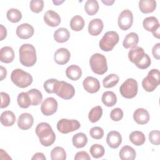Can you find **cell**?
I'll use <instances>...</instances> for the list:
<instances>
[{"instance_id":"cell-1","label":"cell","mask_w":160,"mask_h":160,"mask_svg":"<svg viewBox=\"0 0 160 160\" xmlns=\"http://www.w3.org/2000/svg\"><path fill=\"white\" fill-rule=\"evenodd\" d=\"M36 134L43 146H51L56 140V135L51 126L45 122L39 123L36 128Z\"/></svg>"},{"instance_id":"cell-2","label":"cell","mask_w":160,"mask_h":160,"mask_svg":"<svg viewBox=\"0 0 160 160\" xmlns=\"http://www.w3.org/2000/svg\"><path fill=\"white\" fill-rule=\"evenodd\" d=\"M19 61L26 67L33 66L37 61L36 51L33 45L24 44L19 49Z\"/></svg>"},{"instance_id":"cell-3","label":"cell","mask_w":160,"mask_h":160,"mask_svg":"<svg viewBox=\"0 0 160 160\" xmlns=\"http://www.w3.org/2000/svg\"><path fill=\"white\" fill-rule=\"evenodd\" d=\"M11 79L16 86L21 88L28 87L33 81L32 76L21 69H14L11 74Z\"/></svg>"},{"instance_id":"cell-4","label":"cell","mask_w":160,"mask_h":160,"mask_svg":"<svg viewBox=\"0 0 160 160\" xmlns=\"http://www.w3.org/2000/svg\"><path fill=\"white\" fill-rule=\"evenodd\" d=\"M89 65L92 72L99 75H102L108 71L106 58L100 53H95L91 56Z\"/></svg>"},{"instance_id":"cell-5","label":"cell","mask_w":160,"mask_h":160,"mask_svg":"<svg viewBox=\"0 0 160 160\" xmlns=\"http://www.w3.org/2000/svg\"><path fill=\"white\" fill-rule=\"evenodd\" d=\"M160 84V73L158 69H152L142 81L143 89L147 92L154 91Z\"/></svg>"},{"instance_id":"cell-6","label":"cell","mask_w":160,"mask_h":160,"mask_svg":"<svg viewBox=\"0 0 160 160\" xmlns=\"http://www.w3.org/2000/svg\"><path fill=\"white\" fill-rule=\"evenodd\" d=\"M119 37L116 31H109L106 32L101 39L99 46L102 51L108 52L113 49L118 43Z\"/></svg>"},{"instance_id":"cell-7","label":"cell","mask_w":160,"mask_h":160,"mask_svg":"<svg viewBox=\"0 0 160 160\" xmlns=\"http://www.w3.org/2000/svg\"><path fill=\"white\" fill-rule=\"evenodd\" d=\"M54 93L63 99H70L75 94V89L74 86L63 81H58L55 88Z\"/></svg>"},{"instance_id":"cell-8","label":"cell","mask_w":160,"mask_h":160,"mask_svg":"<svg viewBox=\"0 0 160 160\" xmlns=\"http://www.w3.org/2000/svg\"><path fill=\"white\" fill-rule=\"evenodd\" d=\"M138 91V82L132 78L127 79L119 88V92L121 96L127 99L134 98L137 95Z\"/></svg>"},{"instance_id":"cell-9","label":"cell","mask_w":160,"mask_h":160,"mask_svg":"<svg viewBox=\"0 0 160 160\" xmlns=\"http://www.w3.org/2000/svg\"><path fill=\"white\" fill-rule=\"evenodd\" d=\"M80 122L76 119H61L57 122V129L62 134H68L79 129Z\"/></svg>"},{"instance_id":"cell-10","label":"cell","mask_w":160,"mask_h":160,"mask_svg":"<svg viewBox=\"0 0 160 160\" xmlns=\"http://www.w3.org/2000/svg\"><path fill=\"white\" fill-rule=\"evenodd\" d=\"M133 14L129 9H124L119 14L118 23L121 30L126 31L129 29L132 25Z\"/></svg>"},{"instance_id":"cell-11","label":"cell","mask_w":160,"mask_h":160,"mask_svg":"<svg viewBox=\"0 0 160 160\" xmlns=\"http://www.w3.org/2000/svg\"><path fill=\"white\" fill-rule=\"evenodd\" d=\"M58 102L56 99L52 97H49L45 99L41 106V112L46 116H51L54 114L58 109Z\"/></svg>"},{"instance_id":"cell-12","label":"cell","mask_w":160,"mask_h":160,"mask_svg":"<svg viewBox=\"0 0 160 160\" xmlns=\"http://www.w3.org/2000/svg\"><path fill=\"white\" fill-rule=\"evenodd\" d=\"M16 35L22 39H28L31 38L34 32V28L28 23H22L16 28Z\"/></svg>"},{"instance_id":"cell-13","label":"cell","mask_w":160,"mask_h":160,"mask_svg":"<svg viewBox=\"0 0 160 160\" xmlns=\"http://www.w3.org/2000/svg\"><path fill=\"white\" fill-rule=\"evenodd\" d=\"M82 86L84 89L89 93H96L100 89V83L97 78L92 76H88L83 82Z\"/></svg>"},{"instance_id":"cell-14","label":"cell","mask_w":160,"mask_h":160,"mask_svg":"<svg viewBox=\"0 0 160 160\" xmlns=\"http://www.w3.org/2000/svg\"><path fill=\"white\" fill-rule=\"evenodd\" d=\"M71 58L69 51L64 48L58 49L54 54V61L60 65H64L68 62Z\"/></svg>"},{"instance_id":"cell-15","label":"cell","mask_w":160,"mask_h":160,"mask_svg":"<svg viewBox=\"0 0 160 160\" xmlns=\"http://www.w3.org/2000/svg\"><path fill=\"white\" fill-rule=\"evenodd\" d=\"M33 122V116L28 112L21 114L19 116L17 121L18 126L22 130H28L30 129L32 126Z\"/></svg>"},{"instance_id":"cell-16","label":"cell","mask_w":160,"mask_h":160,"mask_svg":"<svg viewBox=\"0 0 160 160\" xmlns=\"http://www.w3.org/2000/svg\"><path fill=\"white\" fill-rule=\"evenodd\" d=\"M43 19L46 24L51 27H56L61 23L60 16L52 10L47 11L44 13Z\"/></svg>"},{"instance_id":"cell-17","label":"cell","mask_w":160,"mask_h":160,"mask_svg":"<svg viewBox=\"0 0 160 160\" xmlns=\"http://www.w3.org/2000/svg\"><path fill=\"white\" fill-rule=\"evenodd\" d=\"M106 142L111 148L116 149L122 142V136L121 134L116 131H110L107 135Z\"/></svg>"},{"instance_id":"cell-18","label":"cell","mask_w":160,"mask_h":160,"mask_svg":"<svg viewBox=\"0 0 160 160\" xmlns=\"http://www.w3.org/2000/svg\"><path fill=\"white\" fill-rule=\"evenodd\" d=\"M104 28L103 22L101 19L95 18L92 19L88 25V32L90 35L96 36H98L102 31Z\"/></svg>"},{"instance_id":"cell-19","label":"cell","mask_w":160,"mask_h":160,"mask_svg":"<svg viewBox=\"0 0 160 160\" xmlns=\"http://www.w3.org/2000/svg\"><path fill=\"white\" fill-rule=\"evenodd\" d=\"M133 119L138 124H145L149 121L150 116L148 111L144 108H138L133 113Z\"/></svg>"},{"instance_id":"cell-20","label":"cell","mask_w":160,"mask_h":160,"mask_svg":"<svg viewBox=\"0 0 160 160\" xmlns=\"http://www.w3.org/2000/svg\"><path fill=\"white\" fill-rule=\"evenodd\" d=\"M144 54L145 52L143 48L139 46H136L131 48V49H130L128 52V58L131 62L136 65L141 61Z\"/></svg>"},{"instance_id":"cell-21","label":"cell","mask_w":160,"mask_h":160,"mask_svg":"<svg viewBox=\"0 0 160 160\" xmlns=\"http://www.w3.org/2000/svg\"><path fill=\"white\" fill-rule=\"evenodd\" d=\"M14 51L10 46L2 47L0 50V61L4 63H10L14 58Z\"/></svg>"},{"instance_id":"cell-22","label":"cell","mask_w":160,"mask_h":160,"mask_svg":"<svg viewBox=\"0 0 160 160\" xmlns=\"http://www.w3.org/2000/svg\"><path fill=\"white\" fill-rule=\"evenodd\" d=\"M66 75L69 79L72 81H77L82 76V70L79 66L72 64L66 68Z\"/></svg>"},{"instance_id":"cell-23","label":"cell","mask_w":160,"mask_h":160,"mask_svg":"<svg viewBox=\"0 0 160 160\" xmlns=\"http://www.w3.org/2000/svg\"><path fill=\"white\" fill-rule=\"evenodd\" d=\"M119 155L121 160H133L136 157V152L131 146L126 145L120 149Z\"/></svg>"},{"instance_id":"cell-24","label":"cell","mask_w":160,"mask_h":160,"mask_svg":"<svg viewBox=\"0 0 160 160\" xmlns=\"http://www.w3.org/2000/svg\"><path fill=\"white\" fill-rule=\"evenodd\" d=\"M156 8V1L154 0H140L139 8L144 14L152 12Z\"/></svg>"},{"instance_id":"cell-25","label":"cell","mask_w":160,"mask_h":160,"mask_svg":"<svg viewBox=\"0 0 160 160\" xmlns=\"http://www.w3.org/2000/svg\"><path fill=\"white\" fill-rule=\"evenodd\" d=\"M139 42V36L138 35L133 32H131L129 34H128L122 42V46L124 48L128 49V48H133L136 46H137Z\"/></svg>"},{"instance_id":"cell-26","label":"cell","mask_w":160,"mask_h":160,"mask_svg":"<svg viewBox=\"0 0 160 160\" xmlns=\"http://www.w3.org/2000/svg\"><path fill=\"white\" fill-rule=\"evenodd\" d=\"M70 38V32L64 28H60L56 30L54 32V39L59 43H63L69 40Z\"/></svg>"},{"instance_id":"cell-27","label":"cell","mask_w":160,"mask_h":160,"mask_svg":"<svg viewBox=\"0 0 160 160\" xmlns=\"http://www.w3.org/2000/svg\"><path fill=\"white\" fill-rule=\"evenodd\" d=\"M16 121V116L11 111H5L1 113V122L4 126L9 127L14 124Z\"/></svg>"},{"instance_id":"cell-28","label":"cell","mask_w":160,"mask_h":160,"mask_svg":"<svg viewBox=\"0 0 160 160\" xmlns=\"http://www.w3.org/2000/svg\"><path fill=\"white\" fill-rule=\"evenodd\" d=\"M101 100L105 106L112 107L117 102V96L114 92L108 91L102 94Z\"/></svg>"},{"instance_id":"cell-29","label":"cell","mask_w":160,"mask_h":160,"mask_svg":"<svg viewBox=\"0 0 160 160\" xmlns=\"http://www.w3.org/2000/svg\"><path fill=\"white\" fill-rule=\"evenodd\" d=\"M143 28L147 31H153L157 28L159 27V23L158 19L154 16L146 18L142 21Z\"/></svg>"},{"instance_id":"cell-30","label":"cell","mask_w":160,"mask_h":160,"mask_svg":"<svg viewBox=\"0 0 160 160\" xmlns=\"http://www.w3.org/2000/svg\"><path fill=\"white\" fill-rule=\"evenodd\" d=\"M130 141L134 145L139 146L142 145L146 141V137L144 133L139 131H132L129 136Z\"/></svg>"},{"instance_id":"cell-31","label":"cell","mask_w":160,"mask_h":160,"mask_svg":"<svg viewBox=\"0 0 160 160\" xmlns=\"http://www.w3.org/2000/svg\"><path fill=\"white\" fill-rule=\"evenodd\" d=\"M72 142L75 148H82L86 145L88 138L84 133L78 132L72 136Z\"/></svg>"},{"instance_id":"cell-32","label":"cell","mask_w":160,"mask_h":160,"mask_svg":"<svg viewBox=\"0 0 160 160\" xmlns=\"http://www.w3.org/2000/svg\"><path fill=\"white\" fill-rule=\"evenodd\" d=\"M84 20L82 16L76 15L73 16L70 21V27L74 31H79L82 30L84 26Z\"/></svg>"},{"instance_id":"cell-33","label":"cell","mask_w":160,"mask_h":160,"mask_svg":"<svg viewBox=\"0 0 160 160\" xmlns=\"http://www.w3.org/2000/svg\"><path fill=\"white\" fill-rule=\"evenodd\" d=\"M27 92L30 97L32 106H38L42 102V94L41 92L38 89H31Z\"/></svg>"},{"instance_id":"cell-34","label":"cell","mask_w":160,"mask_h":160,"mask_svg":"<svg viewBox=\"0 0 160 160\" xmlns=\"http://www.w3.org/2000/svg\"><path fill=\"white\" fill-rule=\"evenodd\" d=\"M99 4L96 0H88L84 4L86 12L89 16L96 14L99 10Z\"/></svg>"},{"instance_id":"cell-35","label":"cell","mask_w":160,"mask_h":160,"mask_svg":"<svg viewBox=\"0 0 160 160\" xmlns=\"http://www.w3.org/2000/svg\"><path fill=\"white\" fill-rule=\"evenodd\" d=\"M17 101L19 106L21 108H28L31 105V101L28 92H22L18 95Z\"/></svg>"},{"instance_id":"cell-36","label":"cell","mask_w":160,"mask_h":160,"mask_svg":"<svg viewBox=\"0 0 160 160\" xmlns=\"http://www.w3.org/2000/svg\"><path fill=\"white\" fill-rule=\"evenodd\" d=\"M102 115V109L100 106H96L92 108L88 114L89 120L92 122H96L98 121Z\"/></svg>"},{"instance_id":"cell-37","label":"cell","mask_w":160,"mask_h":160,"mask_svg":"<svg viewBox=\"0 0 160 160\" xmlns=\"http://www.w3.org/2000/svg\"><path fill=\"white\" fill-rule=\"evenodd\" d=\"M119 78L116 74H110L102 80V85L105 88H111L115 86L119 82Z\"/></svg>"},{"instance_id":"cell-38","label":"cell","mask_w":160,"mask_h":160,"mask_svg":"<svg viewBox=\"0 0 160 160\" xmlns=\"http://www.w3.org/2000/svg\"><path fill=\"white\" fill-rule=\"evenodd\" d=\"M51 158L52 160H65L66 152L64 149L60 146L54 148L51 152Z\"/></svg>"},{"instance_id":"cell-39","label":"cell","mask_w":160,"mask_h":160,"mask_svg":"<svg viewBox=\"0 0 160 160\" xmlns=\"http://www.w3.org/2000/svg\"><path fill=\"white\" fill-rule=\"evenodd\" d=\"M6 17L8 19L13 23L18 22L22 18L21 12L16 8L9 9L6 13Z\"/></svg>"},{"instance_id":"cell-40","label":"cell","mask_w":160,"mask_h":160,"mask_svg":"<svg viewBox=\"0 0 160 160\" xmlns=\"http://www.w3.org/2000/svg\"><path fill=\"white\" fill-rule=\"evenodd\" d=\"M90 154L94 158H99L104 156L105 152L104 148L99 144H94L90 148Z\"/></svg>"},{"instance_id":"cell-41","label":"cell","mask_w":160,"mask_h":160,"mask_svg":"<svg viewBox=\"0 0 160 160\" xmlns=\"http://www.w3.org/2000/svg\"><path fill=\"white\" fill-rule=\"evenodd\" d=\"M29 7L31 11L35 13H39L43 9L44 1L42 0H32L30 1Z\"/></svg>"},{"instance_id":"cell-42","label":"cell","mask_w":160,"mask_h":160,"mask_svg":"<svg viewBox=\"0 0 160 160\" xmlns=\"http://www.w3.org/2000/svg\"><path fill=\"white\" fill-rule=\"evenodd\" d=\"M58 79H54V78H51L47 79L43 84L44 89L48 93H54V88L56 86V84L58 82Z\"/></svg>"},{"instance_id":"cell-43","label":"cell","mask_w":160,"mask_h":160,"mask_svg":"<svg viewBox=\"0 0 160 160\" xmlns=\"http://www.w3.org/2000/svg\"><path fill=\"white\" fill-rule=\"evenodd\" d=\"M89 135L94 139H100L104 136V130L99 126L93 127L89 131Z\"/></svg>"},{"instance_id":"cell-44","label":"cell","mask_w":160,"mask_h":160,"mask_svg":"<svg viewBox=\"0 0 160 160\" xmlns=\"http://www.w3.org/2000/svg\"><path fill=\"white\" fill-rule=\"evenodd\" d=\"M149 140L154 145L158 146L160 144V132L158 130H153L149 133Z\"/></svg>"},{"instance_id":"cell-45","label":"cell","mask_w":160,"mask_h":160,"mask_svg":"<svg viewBox=\"0 0 160 160\" xmlns=\"http://www.w3.org/2000/svg\"><path fill=\"white\" fill-rule=\"evenodd\" d=\"M110 118L114 121H119L123 118V111L119 108L113 109L110 112Z\"/></svg>"},{"instance_id":"cell-46","label":"cell","mask_w":160,"mask_h":160,"mask_svg":"<svg viewBox=\"0 0 160 160\" xmlns=\"http://www.w3.org/2000/svg\"><path fill=\"white\" fill-rule=\"evenodd\" d=\"M151 61L150 57L148 56V54L145 53L143 58L136 66L141 69H145L151 65Z\"/></svg>"},{"instance_id":"cell-47","label":"cell","mask_w":160,"mask_h":160,"mask_svg":"<svg viewBox=\"0 0 160 160\" xmlns=\"http://www.w3.org/2000/svg\"><path fill=\"white\" fill-rule=\"evenodd\" d=\"M0 96H1V104L0 108L1 109L7 108L9 103H10V97L9 95L4 92H0Z\"/></svg>"},{"instance_id":"cell-48","label":"cell","mask_w":160,"mask_h":160,"mask_svg":"<svg viewBox=\"0 0 160 160\" xmlns=\"http://www.w3.org/2000/svg\"><path fill=\"white\" fill-rule=\"evenodd\" d=\"M74 159L75 160H81V159L90 160L91 158L87 152L82 151H79L74 156Z\"/></svg>"},{"instance_id":"cell-49","label":"cell","mask_w":160,"mask_h":160,"mask_svg":"<svg viewBox=\"0 0 160 160\" xmlns=\"http://www.w3.org/2000/svg\"><path fill=\"white\" fill-rule=\"evenodd\" d=\"M152 54L153 57L156 59H159L160 58V43H156L152 49Z\"/></svg>"},{"instance_id":"cell-50","label":"cell","mask_w":160,"mask_h":160,"mask_svg":"<svg viewBox=\"0 0 160 160\" xmlns=\"http://www.w3.org/2000/svg\"><path fill=\"white\" fill-rule=\"evenodd\" d=\"M7 36V30L6 28L2 25V24H0V40L2 41L4 38H6Z\"/></svg>"},{"instance_id":"cell-51","label":"cell","mask_w":160,"mask_h":160,"mask_svg":"<svg viewBox=\"0 0 160 160\" xmlns=\"http://www.w3.org/2000/svg\"><path fill=\"white\" fill-rule=\"evenodd\" d=\"M46 157L42 152H36L33 155L31 159L32 160H46Z\"/></svg>"},{"instance_id":"cell-52","label":"cell","mask_w":160,"mask_h":160,"mask_svg":"<svg viewBox=\"0 0 160 160\" xmlns=\"http://www.w3.org/2000/svg\"><path fill=\"white\" fill-rule=\"evenodd\" d=\"M0 70H1V81H2L4 78H6L7 75V71L4 67L2 66H0Z\"/></svg>"},{"instance_id":"cell-53","label":"cell","mask_w":160,"mask_h":160,"mask_svg":"<svg viewBox=\"0 0 160 160\" xmlns=\"http://www.w3.org/2000/svg\"><path fill=\"white\" fill-rule=\"evenodd\" d=\"M151 32H152V35H153L155 38H158V39H159V38H160V26L158 27V28H157L156 29H154V30L153 31H152Z\"/></svg>"},{"instance_id":"cell-54","label":"cell","mask_w":160,"mask_h":160,"mask_svg":"<svg viewBox=\"0 0 160 160\" xmlns=\"http://www.w3.org/2000/svg\"><path fill=\"white\" fill-rule=\"evenodd\" d=\"M0 154H1V159H3V158H4L3 155H5V159H11V158L10 156H9L8 153L6 151H4L2 149H1Z\"/></svg>"},{"instance_id":"cell-55","label":"cell","mask_w":160,"mask_h":160,"mask_svg":"<svg viewBox=\"0 0 160 160\" xmlns=\"http://www.w3.org/2000/svg\"><path fill=\"white\" fill-rule=\"evenodd\" d=\"M102 2L106 4V6H111L114 2V0H105V1L102 0Z\"/></svg>"},{"instance_id":"cell-56","label":"cell","mask_w":160,"mask_h":160,"mask_svg":"<svg viewBox=\"0 0 160 160\" xmlns=\"http://www.w3.org/2000/svg\"><path fill=\"white\" fill-rule=\"evenodd\" d=\"M64 2V0H62V1H59V0H53L52 1V2L55 4V5H56V6H58V5H60L61 4H62V2Z\"/></svg>"}]
</instances>
